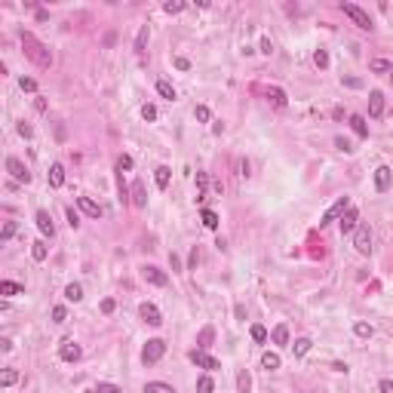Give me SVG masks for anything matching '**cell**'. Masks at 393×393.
Listing matches in <instances>:
<instances>
[{
  "mask_svg": "<svg viewBox=\"0 0 393 393\" xmlns=\"http://www.w3.org/2000/svg\"><path fill=\"white\" fill-rule=\"evenodd\" d=\"M22 49H25V56H28L34 65H37V68H49V65H52V52H49V46L40 43L31 31H22Z\"/></svg>",
  "mask_w": 393,
  "mask_h": 393,
  "instance_id": "obj_1",
  "label": "cell"
},
{
  "mask_svg": "<svg viewBox=\"0 0 393 393\" xmlns=\"http://www.w3.org/2000/svg\"><path fill=\"white\" fill-rule=\"evenodd\" d=\"M163 353H166V341H163V338H151V341L145 344V350H141V363L154 366V363L163 360Z\"/></svg>",
  "mask_w": 393,
  "mask_h": 393,
  "instance_id": "obj_2",
  "label": "cell"
},
{
  "mask_svg": "<svg viewBox=\"0 0 393 393\" xmlns=\"http://www.w3.org/2000/svg\"><path fill=\"white\" fill-rule=\"evenodd\" d=\"M341 9H344V15L356 25V28H363V31H372L375 25H372V19H369V12L363 9V6H356V3H341Z\"/></svg>",
  "mask_w": 393,
  "mask_h": 393,
  "instance_id": "obj_3",
  "label": "cell"
},
{
  "mask_svg": "<svg viewBox=\"0 0 393 393\" xmlns=\"http://www.w3.org/2000/svg\"><path fill=\"white\" fill-rule=\"evenodd\" d=\"M353 246H356V252H360V255L372 252V230H369V224H360L353 230Z\"/></svg>",
  "mask_w": 393,
  "mask_h": 393,
  "instance_id": "obj_4",
  "label": "cell"
},
{
  "mask_svg": "<svg viewBox=\"0 0 393 393\" xmlns=\"http://www.w3.org/2000/svg\"><path fill=\"white\" fill-rule=\"evenodd\" d=\"M347 209H350V200H347V196H341V200H335V203L326 209V215L319 218V227H323V224H332V221H338V218H341Z\"/></svg>",
  "mask_w": 393,
  "mask_h": 393,
  "instance_id": "obj_5",
  "label": "cell"
},
{
  "mask_svg": "<svg viewBox=\"0 0 393 393\" xmlns=\"http://www.w3.org/2000/svg\"><path fill=\"white\" fill-rule=\"evenodd\" d=\"M6 172L15 178V182H22V185H28V182H31V172H28V166L22 163L19 157H6Z\"/></svg>",
  "mask_w": 393,
  "mask_h": 393,
  "instance_id": "obj_6",
  "label": "cell"
},
{
  "mask_svg": "<svg viewBox=\"0 0 393 393\" xmlns=\"http://www.w3.org/2000/svg\"><path fill=\"white\" fill-rule=\"evenodd\" d=\"M141 277H145V283H151V286H166L169 283L166 271H160L157 264H145V267H141Z\"/></svg>",
  "mask_w": 393,
  "mask_h": 393,
  "instance_id": "obj_7",
  "label": "cell"
},
{
  "mask_svg": "<svg viewBox=\"0 0 393 393\" xmlns=\"http://www.w3.org/2000/svg\"><path fill=\"white\" fill-rule=\"evenodd\" d=\"M191 363L196 369H206V372H215L218 369V360H215V356H209L206 350H191Z\"/></svg>",
  "mask_w": 393,
  "mask_h": 393,
  "instance_id": "obj_8",
  "label": "cell"
},
{
  "mask_svg": "<svg viewBox=\"0 0 393 393\" xmlns=\"http://www.w3.org/2000/svg\"><path fill=\"white\" fill-rule=\"evenodd\" d=\"M59 356H62L65 363H77L80 356H83V350H80V344H77V341H71V338H68V341H62V344H59Z\"/></svg>",
  "mask_w": 393,
  "mask_h": 393,
  "instance_id": "obj_9",
  "label": "cell"
},
{
  "mask_svg": "<svg viewBox=\"0 0 393 393\" xmlns=\"http://www.w3.org/2000/svg\"><path fill=\"white\" fill-rule=\"evenodd\" d=\"M138 313H141V319H145L148 326H163V313H160L157 304H151V301H145V304L138 307Z\"/></svg>",
  "mask_w": 393,
  "mask_h": 393,
  "instance_id": "obj_10",
  "label": "cell"
},
{
  "mask_svg": "<svg viewBox=\"0 0 393 393\" xmlns=\"http://www.w3.org/2000/svg\"><path fill=\"white\" fill-rule=\"evenodd\" d=\"M338 224H341V234H353V230L360 227V212H356V209L350 206V209L344 212V215L338 218Z\"/></svg>",
  "mask_w": 393,
  "mask_h": 393,
  "instance_id": "obj_11",
  "label": "cell"
},
{
  "mask_svg": "<svg viewBox=\"0 0 393 393\" xmlns=\"http://www.w3.org/2000/svg\"><path fill=\"white\" fill-rule=\"evenodd\" d=\"M381 114H384V93H381V89H372V93H369V117L378 120Z\"/></svg>",
  "mask_w": 393,
  "mask_h": 393,
  "instance_id": "obj_12",
  "label": "cell"
},
{
  "mask_svg": "<svg viewBox=\"0 0 393 393\" xmlns=\"http://www.w3.org/2000/svg\"><path fill=\"white\" fill-rule=\"evenodd\" d=\"M34 221H37V227H40V234H43V237H52V234H56V224H52V218H49V212H46V209H40L37 215H34Z\"/></svg>",
  "mask_w": 393,
  "mask_h": 393,
  "instance_id": "obj_13",
  "label": "cell"
},
{
  "mask_svg": "<svg viewBox=\"0 0 393 393\" xmlns=\"http://www.w3.org/2000/svg\"><path fill=\"white\" fill-rule=\"evenodd\" d=\"M77 206H80V209L86 212L89 218H98V215H101V206H98V203L93 200V196H77Z\"/></svg>",
  "mask_w": 393,
  "mask_h": 393,
  "instance_id": "obj_14",
  "label": "cell"
},
{
  "mask_svg": "<svg viewBox=\"0 0 393 393\" xmlns=\"http://www.w3.org/2000/svg\"><path fill=\"white\" fill-rule=\"evenodd\" d=\"M390 178H393V172H390V166H378L375 169V188H378L381 194L390 188Z\"/></svg>",
  "mask_w": 393,
  "mask_h": 393,
  "instance_id": "obj_15",
  "label": "cell"
},
{
  "mask_svg": "<svg viewBox=\"0 0 393 393\" xmlns=\"http://www.w3.org/2000/svg\"><path fill=\"white\" fill-rule=\"evenodd\" d=\"M212 341H215V329H212V326H203L200 335H196V350H209Z\"/></svg>",
  "mask_w": 393,
  "mask_h": 393,
  "instance_id": "obj_16",
  "label": "cell"
},
{
  "mask_svg": "<svg viewBox=\"0 0 393 393\" xmlns=\"http://www.w3.org/2000/svg\"><path fill=\"white\" fill-rule=\"evenodd\" d=\"M132 206H138V209H145L148 206V194H145V185L141 182H132Z\"/></svg>",
  "mask_w": 393,
  "mask_h": 393,
  "instance_id": "obj_17",
  "label": "cell"
},
{
  "mask_svg": "<svg viewBox=\"0 0 393 393\" xmlns=\"http://www.w3.org/2000/svg\"><path fill=\"white\" fill-rule=\"evenodd\" d=\"M62 185H65V166L52 163L49 166V188H62Z\"/></svg>",
  "mask_w": 393,
  "mask_h": 393,
  "instance_id": "obj_18",
  "label": "cell"
},
{
  "mask_svg": "<svg viewBox=\"0 0 393 393\" xmlns=\"http://www.w3.org/2000/svg\"><path fill=\"white\" fill-rule=\"evenodd\" d=\"M169 178H172V169H169V166H157V169H154V182H157L160 191L169 188Z\"/></svg>",
  "mask_w": 393,
  "mask_h": 393,
  "instance_id": "obj_19",
  "label": "cell"
},
{
  "mask_svg": "<svg viewBox=\"0 0 393 393\" xmlns=\"http://www.w3.org/2000/svg\"><path fill=\"white\" fill-rule=\"evenodd\" d=\"M271 338H274V344H277V347H286V344H289V326H286V323H280V326H274V332H271Z\"/></svg>",
  "mask_w": 393,
  "mask_h": 393,
  "instance_id": "obj_20",
  "label": "cell"
},
{
  "mask_svg": "<svg viewBox=\"0 0 393 393\" xmlns=\"http://www.w3.org/2000/svg\"><path fill=\"white\" fill-rule=\"evenodd\" d=\"M350 129L360 135V138H369V126H366V117L363 114H353L350 117Z\"/></svg>",
  "mask_w": 393,
  "mask_h": 393,
  "instance_id": "obj_21",
  "label": "cell"
},
{
  "mask_svg": "<svg viewBox=\"0 0 393 393\" xmlns=\"http://www.w3.org/2000/svg\"><path fill=\"white\" fill-rule=\"evenodd\" d=\"M148 37H151L148 25H141V28H138V34H135V52H138V56H145V49H148Z\"/></svg>",
  "mask_w": 393,
  "mask_h": 393,
  "instance_id": "obj_22",
  "label": "cell"
},
{
  "mask_svg": "<svg viewBox=\"0 0 393 393\" xmlns=\"http://www.w3.org/2000/svg\"><path fill=\"white\" fill-rule=\"evenodd\" d=\"M145 393H175V387L166 384V381H148L145 384Z\"/></svg>",
  "mask_w": 393,
  "mask_h": 393,
  "instance_id": "obj_23",
  "label": "cell"
},
{
  "mask_svg": "<svg viewBox=\"0 0 393 393\" xmlns=\"http://www.w3.org/2000/svg\"><path fill=\"white\" fill-rule=\"evenodd\" d=\"M237 390H240V393H252V378H249L246 369L237 372Z\"/></svg>",
  "mask_w": 393,
  "mask_h": 393,
  "instance_id": "obj_24",
  "label": "cell"
},
{
  "mask_svg": "<svg viewBox=\"0 0 393 393\" xmlns=\"http://www.w3.org/2000/svg\"><path fill=\"white\" fill-rule=\"evenodd\" d=\"M267 98H271V101L277 104V108H286V101H289V98H286V93H283L280 86H271V89H267Z\"/></svg>",
  "mask_w": 393,
  "mask_h": 393,
  "instance_id": "obj_25",
  "label": "cell"
},
{
  "mask_svg": "<svg viewBox=\"0 0 393 393\" xmlns=\"http://www.w3.org/2000/svg\"><path fill=\"white\" fill-rule=\"evenodd\" d=\"M31 255H34V261H46V255H49V246H46L43 240L31 243Z\"/></svg>",
  "mask_w": 393,
  "mask_h": 393,
  "instance_id": "obj_26",
  "label": "cell"
},
{
  "mask_svg": "<svg viewBox=\"0 0 393 393\" xmlns=\"http://www.w3.org/2000/svg\"><path fill=\"white\" fill-rule=\"evenodd\" d=\"M206 188H209L206 172H196V203H203V200H206Z\"/></svg>",
  "mask_w": 393,
  "mask_h": 393,
  "instance_id": "obj_27",
  "label": "cell"
},
{
  "mask_svg": "<svg viewBox=\"0 0 393 393\" xmlns=\"http://www.w3.org/2000/svg\"><path fill=\"white\" fill-rule=\"evenodd\" d=\"M65 298L77 304V301L83 298V286H80V283H71V286H65Z\"/></svg>",
  "mask_w": 393,
  "mask_h": 393,
  "instance_id": "obj_28",
  "label": "cell"
},
{
  "mask_svg": "<svg viewBox=\"0 0 393 393\" xmlns=\"http://www.w3.org/2000/svg\"><path fill=\"white\" fill-rule=\"evenodd\" d=\"M157 93L163 96V98H169V101H172V98H175V86H172L169 80H157Z\"/></svg>",
  "mask_w": 393,
  "mask_h": 393,
  "instance_id": "obj_29",
  "label": "cell"
},
{
  "mask_svg": "<svg viewBox=\"0 0 393 393\" xmlns=\"http://www.w3.org/2000/svg\"><path fill=\"white\" fill-rule=\"evenodd\" d=\"M200 221H203L209 230H215V227H218V215H215L212 209H203V212H200Z\"/></svg>",
  "mask_w": 393,
  "mask_h": 393,
  "instance_id": "obj_30",
  "label": "cell"
},
{
  "mask_svg": "<svg viewBox=\"0 0 393 393\" xmlns=\"http://www.w3.org/2000/svg\"><path fill=\"white\" fill-rule=\"evenodd\" d=\"M0 295H22V286L12 283V280H3L0 283Z\"/></svg>",
  "mask_w": 393,
  "mask_h": 393,
  "instance_id": "obj_31",
  "label": "cell"
},
{
  "mask_svg": "<svg viewBox=\"0 0 393 393\" xmlns=\"http://www.w3.org/2000/svg\"><path fill=\"white\" fill-rule=\"evenodd\" d=\"M313 347V341H310V338H298V341L292 344V350H295V356H304L307 350Z\"/></svg>",
  "mask_w": 393,
  "mask_h": 393,
  "instance_id": "obj_32",
  "label": "cell"
},
{
  "mask_svg": "<svg viewBox=\"0 0 393 393\" xmlns=\"http://www.w3.org/2000/svg\"><path fill=\"white\" fill-rule=\"evenodd\" d=\"M15 381H19V372H15V369H3V375H0V384H3V387H12Z\"/></svg>",
  "mask_w": 393,
  "mask_h": 393,
  "instance_id": "obj_33",
  "label": "cell"
},
{
  "mask_svg": "<svg viewBox=\"0 0 393 393\" xmlns=\"http://www.w3.org/2000/svg\"><path fill=\"white\" fill-rule=\"evenodd\" d=\"M261 366H264V369H271V372H274V369H280V356L267 350V353L261 356Z\"/></svg>",
  "mask_w": 393,
  "mask_h": 393,
  "instance_id": "obj_34",
  "label": "cell"
},
{
  "mask_svg": "<svg viewBox=\"0 0 393 393\" xmlns=\"http://www.w3.org/2000/svg\"><path fill=\"white\" fill-rule=\"evenodd\" d=\"M212 390H215V381H212L209 375H203V378L196 381V393H212Z\"/></svg>",
  "mask_w": 393,
  "mask_h": 393,
  "instance_id": "obj_35",
  "label": "cell"
},
{
  "mask_svg": "<svg viewBox=\"0 0 393 393\" xmlns=\"http://www.w3.org/2000/svg\"><path fill=\"white\" fill-rule=\"evenodd\" d=\"M194 117L200 120V123H209V120H212V111L206 108V104H196V108H194Z\"/></svg>",
  "mask_w": 393,
  "mask_h": 393,
  "instance_id": "obj_36",
  "label": "cell"
},
{
  "mask_svg": "<svg viewBox=\"0 0 393 393\" xmlns=\"http://www.w3.org/2000/svg\"><path fill=\"white\" fill-rule=\"evenodd\" d=\"M313 65H316V68H329V52H326V49H316V52H313Z\"/></svg>",
  "mask_w": 393,
  "mask_h": 393,
  "instance_id": "obj_37",
  "label": "cell"
},
{
  "mask_svg": "<svg viewBox=\"0 0 393 393\" xmlns=\"http://www.w3.org/2000/svg\"><path fill=\"white\" fill-rule=\"evenodd\" d=\"M390 68H393V65H390L387 59H375V62H372V71H375V74H387Z\"/></svg>",
  "mask_w": 393,
  "mask_h": 393,
  "instance_id": "obj_38",
  "label": "cell"
},
{
  "mask_svg": "<svg viewBox=\"0 0 393 393\" xmlns=\"http://www.w3.org/2000/svg\"><path fill=\"white\" fill-rule=\"evenodd\" d=\"M19 86H22V93H37V80H31V77H22Z\"/></svg>",
  "mask_w": 393,
  "mask_h": 393,
  "instance_id": "obj_39",
  "label": "cell"
},
{
  "mask_svg": "<svg viewBox=\"0 0 393 393\" xmlns=\"http://www.w3.org/2000/svg\"><path fill=\"white\" fill-rule=\"evenodd\" d=\"M65 319H68V310L62 304H56V307H52V323H65Z\"/></svg>",
  "mask_w": 393,
  "mask_h": 393,
  "instance_id": "obj_40",
  "label": "cell"
},
{
  "mask_svg": "<svg viewBox=\"0 0 393 393\" xmlns=\"http://www.w3.org/2000/svg\"><path fill=\"white\" fill-rule=\"evenodd\" d=\"M163 9H166L169 15H175V12H182V9H185V3H182V0H169V3H163Z\"/></svg>",
  "mask_w": 393,
  "mask_h": 393,
  "instance_id": "obj_41",
  "label": "cell"
},
{
  "mask_svg": "<svg viewBox=\"0 0 393 393\" xmlns=\"http://www.w3.org/2000/svg\"><path fill=\"white\" fill-rule=\"evenodd\" d=\"M353 332L360 335V338H372V326H369V323H356V326H353Z\"/></svg>",
  "mask_w": 393,
  "mask_h": 393,
  "instance_id": "obj_42",
  "label": "cell"
},
{
  "mask_svg": "<svg viewBox=\"0 0 393 393\" xmlns=\"http://www.w3.org/2000/svg\"><path fill=\"white\" fill-rule=\"evenodd\" d=\"M252 338H255L258 344H264V341H267V329H264V326H252Z\"/></svg>",
  "mask_w": 393,
  "mask_h": 393,
  "instance_id": "obj_43",
  "label": "cell"
},
{
  "mask_svg": "<svg viewBox=\"0 0 393 393\" xmlns=\"http://www.w3.org/2000/svg\"><path fill=\"white\" fill-rule=\"evenodd\" d=\"M96 393H123V390H120L117 384H108V381H101V384L96 387Z\"/></svg>",
  "mask_w": 393,
  "mask_h": 393,
  "instance_id": "obj_44",
  "label": "cell"
},
{
  "mask_svg": "<svg viewBox=\"0 0 393 393\" xmlns=\"http://www.w3.org/2000/svg\"><path fill=\"white\" fill-rule=\"evenodd\" d=\"M126 169H132V157H126V154H123V157L117 160V172H126Z\"/></svg>",
  "mask_w": 393,
  "mask_h": 393,
  "instance_id": "obj_45",
  "label": "cell"
},
{
  "mask_svg": "<svg viewBox=\"0 0 393 393\" xmlns=\"http://www.w3.org/2000/svg\"><path fill=\"white\" fill-rule=\"evenodd\" d=\"M12 234H15V221H6V224H3V230H0V240H9Z\"/></svg>",
  "mask_w": 393,
  "mask_h": 393,
  "instance_id": "obj_46",
  "label": "cell"
},
{
  "mask_svg": "<svg viewBox=\"0 0 393 393\" xmlns=\"http://www.w3.org/2000/svg\"><path fill=\"white\" fill-rule=\"evenodd\" d=\"M335 148H338V151H344V154H350V151H353V148H350V141H347V138H341V135L335 138Z\"/></svg>",
  "mask_w": 393,
  "mask_h": 393,
  "instance_id": "obj_47",
  "label": "cell"
},
{
  "mask_svg": "<svg viewBox=\"0 0 393 393\" xmlns=\"http://www.w3.org/2000/svg\"><path fill=\"white\" fill-rule=\"evenodd\" d=\"M65 215H68V224H71V227H80V218H77V212L71 209V206L65 209Z\"/></svg>",
  "mask_w": 393,
  "mask_h": 393,
  "instance_id": "obj_48",
  "label": "cell"
},
{
  "mask_svg": "<svg viewBox=\"0 0 393 393\" xmlns=\"http://www.w3.org/2000/svg\"><path fill=\"white\" fill-rule=\"evenodd\" d=\"M141 117H145V120H157V108H154V104H145V108H141Z\"/></svg>",
  "mask_w": 393,
  "mask_h": 393,
  "instance_id": "obj_49",
  "label": "cell"
},
{
  "mask_svg": "<svg viewBox=\"0 0 393 393\" xmlns=\"http://www.w3.org/2000/svg\"><path fill=\"white\" fill-rule=\"evenodd\" d=\"M114 307H117L114 298H104V301H101V313H114Z\"/></svg>",
  "mask_w": 393,
  "mask_h": 393,
  "instance_id": "obj_50",
  "label": "cell"
},
{
  "mask_svg": "<svg viewBox=\"0 0 393 393\" xmlns=\"http://www.w3.org/2000/svg\"><path fill=\"white\" fill-rule=\"evenodd\" d=\"M19 135H22V138H31V135H34V129L28 126V123H19Z\"/></svg>",
  "mask_w": 393,
  "mask_h": 393,
  "instance_id": "obj_51",
  "label": "cell"
},
{
  "mask_svg": "<svg viewBox=\"0 0 393 393\" xmlns=\"http://www.w3.org/2000/svg\"><path fill=\"white\" fill-rule=\"evenodd\" d=\"M261 52H264V56H271V52H274V43H271V37H264V40H261Z\"/></svg>",
  "mask_w": 393,
  "mask_h": 393,
  "instance_id": "obj_52",
  "label": "cell"
},
{
  "mask_svg": "<svg viewBox=\"0 0 393 393\" xmlns=\"http://www.w3.org/2000/svg\"><path fill=\"white\" fill-rule=\"evenodd\" d=\"M169 264H172V271H182V258H178L175 252H169Z\"/></svg>",
  "mask_w": 393,
  "mask_h": 393,
  "instance_id": "obj_53",
  "label": "cell"
},
{
  "mask_svg": "<svg viewBox=\"0 0 393 393\" xmlns=\"http://www.w3.org/2000/svg\"><path fill=\"white\" fill-rule=\"evenodd\" d=\"M378 390H381V393H393V381H387V378H384V381L378 384Z\"/></svg>",
  "mask_w": 393,
  "mask_h": 393,
  "instance_id": "obj_54",
  "label": "cell"
},
{
  "mask_svg": "<svg viewBox=\"0 0 393 393\" xmlns=\"http://www.w3.org/2000/svg\"><path fill=\"white\" fill-rule=\"evenodd\" d=\"M175 68H178V71H188L191 62H188V59H175Z\"/></svg>",
  "mask_w": 393,
  "mask_h": 393,
  "instance_id": "obj_55",
  "label": "cell"
},
{
  "mask_svg": "<svg viewBox=\"0 0 393 393\" xmlns=\"http://www.w3.org/2000/svg\"><path fill=\"white\" fill-rule=\"evenodd\" d=\"M344 83H347V86H353V89H360V86H363V80H356V77H347Z\"/></svg>",
  "mask_w": 393,
  "mask_h": 393,
  "instance_id": "obj_56",
  "label": "cell"
},
{
  "mask_svg": "<svg viewBox=\"0 0 393 393\" xmlns=\"http://www.w3.org/2000/svg\"><path fill=\"white\" fill-rule=\"evenodd\" d=\"M196 261H200V255H196V249H194L191 258H188V267H196Z\"/></svg>",
  "mask_w": 393,
  "mask_h": 393,
  "instance_id": "obj_57",
  "label": "cell"
},
{
  "mask_svg": "<svg viewBox=\"0 0 393 393\" xmlns=\"http://www.w3.org/2000/svg\"><path fill=\"white\" fill-rule=\"evenodd\" d=\"M234 313H237V319H246V307H243V304H237V310H234Z\"/></svg>",
  "mask_w": 393,
  "mask_h": 393,
  "instance_id": "obj_58",
  "label": "cell"
},
{
  "mask_svg": "<svg viewBox=\"0 0 393 393\" xmlns=\"http://www.w3.org/2000/svg\"><path fill=\"white\" fill-rule=\"evenodd\" d=\"M390 83H393V74H390Z\"/></svg>",
  "mask_w": 393,
  "mask_h": 393,
  "instance_id": "obj_59",
  "label": "cell"
}]
</instances>
